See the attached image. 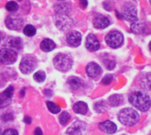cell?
Segmentation results:
<instances>
[{"label": "cell", "mask_w": 151, "mask_h": 135, "mask_svg": "<svg viewBox=\"0 0 151 135\" xmlns=\"http://www.w3.org/2000/svg\"><path fill=\"white\" fill-rule=\"evenodd\" d=\"M129 103L142 111H148L151 106V99L150 96L142 91L133 92L129 96Z\"/></svg>", "instance_id": "obj_1"}, {"label": "cell", "mask_w": 151, "mask_h": 135, "mask_svg": "<svg viewBox=\"0 0 151 135\" xmlns=\"http://www.w3.org/2000/svg\"><path fill=\"white\" fill-rule=\"evenodd\" d=\"M140 116L136 111L130 108L123 109L119 113V120L125 126H132L138 123Z\"/></svg>", "instance_id": "obj_2"}, {"label": "cell", "mask_w": 151, "mask_h": 135, "mask_svg": "<svg viewBox=\"0 0 151 135\" xmlns=\"http://www.w3.org/2000/svg\"><path fill=\"white\" fill-rule=\"evenodd\" d=\"M53 65L60 72H68L73 66V59L65 54H58L53 59Z\"/></svg>", "instance_id": "obj_3"}, {"label": "cell", "mask_w": 151, "mask_h": 135, "mask_svg": "<svg viewBox=\"0 0 151 135\" xmlns=\"http://www.w3.org/2000/svg\"><path fill=\"white\" fill-rule=\"evenodd\" d=\"M122 19H125L127 21L134 22L138 19V13L136 6L130 3L127 2L122 6V12H121Z\"/></svg>", "instance_id": "obj_4"}, {"label": "cell", "mask_w": 151, "mask_h": 135, "mask_svg": "<svg viewBox=\"0 0 151 135\" xmlns=\"http://www.w3.org/2000/svg\"><path fill=\"white\" fill-rule=\"evenodd\" d=\"M105 42L111 48L116 49L122 45L124 42V36L119 31H111L106 35Z\"/></svg>", "instance_id": "obj_5"}, {"label": "cell", "mask_w": 151, "mask_h": 135, "mask_svg": "<svg viewBox=\"0 0 151 135\" xmlns=\"http://www.w3.org/2000/svg\"><path fill=\"white\" fill-rule=\"evenodd\" d=\"M18 55L14 50L4 48L0 50V62L3 65H12L17 60Z\"/></svg>", "instance_id": "obj_6"}, {"label": "cell", "mask_w": 151, "mask_h": 135, "mask_svg": "<svg viewBox=\"0 0 151 135\" xmlns=\"http://www.w3.org/2000/svg\"><path fill=\"white\" fill-rule=\"evenodd\" d=\"M36 65V60L32 56H26L21 59V62L19 64V70L22 73L28 74L32 73Z\"/></svg>", "instance_id": "obj_7"}, {"label": "cell", "mask_w": 151, "mask_h": 135, "mask_svg": "<svg viewBox=\"0 0 151 135\" xmlns=\"http://www.w3.org/2000/svg\"><path fill=\"white\" fill-rule=\"evenodd\" d=\"M23 23H24L23 19L19 15L15 14V13L10 14L5 19V25L11 30H19V29H20L21 27L23 26Z\"/></svg>", "instance_id": "obj_8"}, {"label": "cell", "mask_w": 151, "mask_h": 135, "mask_svg": "<svg viewBox=\"0 0 151 135\" xmlns=\"http://www.w3.org/2000/svg\"><path fill=\"white\" fill-rule=\"evenodd\" d=\"M53 19H54L55 25L58 27V28H59L62 31H65V30L72 27V26L73 25V22L72 19L69 18L66 15L58 14V15L54 16Z\"/></svg>", "instance_id": "obj_9"}, {"label": "cell", "mask_w": 151, "mask_h": 135, "mask_svg": "<svg viewBox=\"0 0 151 135\" xmlns=\"http://www.w3.org/2000/svg\"><path fill=\"white\" fill-rule=\"evenodd\" d=\"M86 132H87L86 124L81 121H76L67 129L66 133L68 135H85Z\"/></svg>", "instance_id": "obj_10"}, {"label": "cell", "mask_w": 151, "mask_h": 135, "mask_svg": "<svg viewBox=\"0 0 151 135\" xmlns=\"http://www.w3.org/2000/svg\"><path fill=\"white\" fill-rule=\"evenodd\" d=\"M86 48L89 51H96L100 48V42H99L97 37L95 34H89L87 36V39H86Z\"/></svg>", "instance_id": "obj_11"}, {"label": "cell", "mask_w": 151, "mask_h": 135, "mask_svg": "<svg viewBox=\"0 0 151 135\" xmlns=\"http://www.w3.org/2000/svg\"><path fill=\"white\" fill-rule=\"evenodd\" d=\"M67 43L73 47H78L81 42V34L78 31H72L66 36Z\"/></svg>", "instance_id": "obj_12"}, {"label": "cell", "mask_w": 151, "mask_h": 135, "mask_svg": "<svg viewBox=\"0 0 151 135\" xmlns=\"http://www.w3.org/2000/svg\"><path fill=\"white\" fill-rule=\"evenodd\" d=\"M86 72L87 74L90 77V78H96L97 76H99L102 73V68L99 65H97L96 63H89L87 67H86Z\"/></svg>", "instance_id": "obj_13"}, {"label": "cell", "mask_w": 151, "mask_h": 135, "mask_svg": "<svg viewBox=\"0 0 151 135\" xmlns=\"http://www.w3.org/2000/svg\"><path fill=\"white\" fill-rule=\"evenodd\" d=\"M93 25L96 28H98V29H103V28H105L107 27L109 25H110V20L107 17L104 16V15H96L95 18H94V20H93Z\"/></svg>", "instance_id": "obj_14"}, {"label": "cell", "mask_w": 151, "mask_h": 135, "mask_svg": "<svg viewBox=\"0 0 151 135\" xmlns=\"http://www.w3.org/2000/svg\"><path fill=\"white\" fill-rule=\"evenodd\" d=\"M99 128L101 131H103L106 134H112L117 131V126L113 122L109 121V120L100 123Z\"/></svg>", "instance_id": "obj_15"}, {"label": "cell", "mask_w": 151, "mask_h": 135, "mask_svg": "<svg viewBox=\"0 0 151 135\" xmlns=\"http://www.w3.org/2000/svg\"><path fill=\"white\" fill-rule=\"evenodd\" d=\"M130 29L133 33L137 34H141L142 33H144V31L146 30V24L145 22L137 19L134 22H132Z\"/></svg>", "instance_id": "obj_16"}, {"label": "cell", "mask_w": 151, "mask_h": 135, "mask_svg": "<svg viewBox=\"0 0 151 135\" xmlns=\"http://www.w3.org/2000/svg\"><path fill=\"white\" fill-rule=\"evenodd\" d=\"M40 47L42 49V50L45 51V52H50L51 50H53L56 48V44L55 42L50 40V39H44L42 40V42L40 44Z\"/></svg>", "instance_id": "obj_17"}, {"label": "cell", "mask_w": 151, "mask_h": 135, "mask_svg": "<svg viewBox=\"0 0 151 135\" xmlns=\"http://www.w3.org/2000/svg\"><path fill=\"white\" fill-rule=\"evenodd\" d=\"M73 111L78 114H86L88 112V105L84 102H78L73 105Z\"/></svg>", "instance_id": "obj_18"}, {"label": "cell", "mask_w": 151, "mask_h": 135, "mask_svg": "<svg viewBox=\"0 0 151 135\" xmlns=\"http://www.w3.org/2000/svg\"><path fill=\"white\" fill-rule=\"evenodd\" d=\"M141 85L142 88L146 90H151V73H147L142 76L141 80Z\"/></svg>", "instance_id": "obj_19"}, {"label": "cell", "mask_w": 151, "mask_h": 135, "mask_svg": "<svg viewBox=\"0 0 151 135\" xmlns=\"http://www.w3.org/2000/svg\"><path fill=\"white\" fill-rule=\"evenodd\" d=\"M55 11L58 12V14H63V15H66L69 11H70V6L67 4H58L55 6Z\"/></svg>", "instance_id": "obj_20"}, {"label": "cell", "mask_w": 151, "mask_h": 135, "mask_svg": "<svg viewBox=\"0 0 151 135\" xmlns=\"http://www.w3.org/2000/svg\"><path fill=\"white\" fill-rule=\"evenodd\" d=\"M12 103V97L9 96L4 91L0 94V109L8 106Z\"/></svg>", "instance_id": "obj_21"}, {"label": "cell", "mask_w": 151, "mask_h": 135, "mask_svg": "<svg viewBox=\"0 0 151 135\" xmlns=\"http://www.w3.org/2000/svg\"><path fill=\"white\" fill-rule=\"evenodd\" d=\"M68 85L70 86V88L73 90H76L78 88H80L82 85V82L81 80L79 79V78H76V77H72L68 80L67 81Z\"/></svg>", "instance_id": "obj_22"}, {"label": "cell", "mask_w": 151, "mask_h": 135, "mask_svg": "<svg viewBox=\"0 0 151 135\" xmlns=\"http://www.w3.org/2000/svg\"><path fill=\"white\" fill-rule=\"evenodd\" d=\"M9 45L12 48H15L17 50H20L22 48L21 39L19 38V37H11L9 39Z\"/></svg>", "instance_id": "obj_23"}, {"label": "cell", "mask_w": 151, "mask_h": 135, "mask_svg": "<svg viewBox=\"0 0 151 135\" xmlns=\"http://www.w3.org/2000/svg\"><path fill=\"white\" fill-rule=\"evenodd\" d=\"M109 103L111 106H119L122 103V97L119 95H114L109 98Z\"/></svg>", "instance_id": "obj_24"}, {"label": "cell", "mask_w": 151, "mask_h": 135, "mask_svg": "<svg viewBox=\"0 0 151 135\" xmlns=\"http://www.w3.org/2000/svg\"><path fill=\"white\" fill-rule=\"evenodd\" d=\"M23 33L27 35V36H34L36 33V30L34 26L32 25H27L24 27L23 29Z\"/></svg>", "instance_id": "obj_25"}, {"label": "cell", "mask_w": 151, "mask_h": 135, "mask_svg": "<svg viewBox=\"0 0 151 135\" xmlns=\"http://www.w3.org/2000/svg\"><path fill=\"white\" fill-rule=\"evenodd\" d=\"M70 118H71L70 114H69L68 112H66V111H64V112H62L61 115L59 116V122H60V124H61L62 126H65V125L69 122Z\"/></svg>", "instance_id": "obj_26"}, {"label": "cell", "mask_w": 151, "mask_h": 135, "mask_svg": "<svg viewBox=\"0 0 151 135\" xmlns=\"http://www.w3.org/2000/svg\"><path fill=\"white\" fill-rule=\"evenodd\" d=\"M5 8L7 11H11V12H14V11H17L18 9H19V5L16 2L14 1H10L8 2L6 4H5Z\"/></svg>", "instance_id": "obj_27"}, {"label": "cell", "mask_w": 151, "mask_h": 135, "mask_svg": "<svg viewBox=\"0 0 151 135\" xmlns=\"http://www.w3.org/2000/svg\"><path fill=\"white\" fill-rule=\"evenodd\" d=\"M47 107H48L49 111H50L51 113H53V114H57V113H58V112L61 111L60 107L58 106L57 104H55V103H52V102H48V103H47Z\"/></svg>", "instance_id": "obj_28"}, {"label": "cell", "mask_w": 151, "mask_h": 135, "mask_svg": "<svg viewBox=\"0 0 151 135\" xmlns=\"http://www.w3.org/2000/svg\"><path fill=\"white\" fill-rule=\"evenodd\" d=\"M46 78V74L43 71H38L37 73H35V74L34 75V80L37 82H42L44 81Z\"/></svg>", "instance_id": "obj_29"}, {"label": "cell", "mask_w": 151, "mask_h": 135, "mask_svg": "<svg viewBox=\"0 0 151 135\" xmlns=\"http://www.w3.org/2000/svg\"><path fill=\"white\" fill-rule=\"evenodd\" d=\"M112 80H113L112 75H109V74H108V75H105V76L103 78V80H102V83H103V85L107 86V85H110V84L111 83Z\"/></svg>", "instance_id": "obj_30"}, {"label": "cell", "mask_w": 151, "mask_h": 135, "mask_svg": "<svg viewBox=\"0 0 151 135\" xmlns=\"http://www.w3.org/2000/svg\"><path fill=\"white\" fill-rule=\"evenodd\" d=\"M104 65L105 66L109 69V70H112L115 67V62L113 60H110V59H106L104 60Z\"/></svg>", "instance_id": "obj_31"}, {"label": "cell", "mask_w": 151, "mask_h": 135, "mask_svg": "<svg viewBox=\"0 0 151 135\" xmlns=\"http://www.w3.org/2000/svg\"><path fill=\"white\" fill-rule=\"evenodd\" d=\"M3 135H19L18 134V132L14 129H7L5 130L4 133H3Z\"/></svg>", "instance_id": "obj_32"}, {"label": "cell", "mask_w": 151, "mask_h": 135, "mask_svg": "<svg viewBox=\"0 0 151 135\" xmlns=\"http://www.w3.org/2000/svg\"><path fill=\"white\" fill-rule=\"evenodd\" d=\"M80 4L82 8H86L88 5V1L87 0H80Z\"/></svg>", "instance_id": "obj_33"}, {"label": "cell", "mask_w": 151, "mask_h": 135, "mask_svg": "<svg viewBox=\"0 0 151 135\" xmlns=\"http://www.w3.org/2000/svg\"><path fill=\"white\" fill-rule=\"evenodd\" d=\"M34 135H42V130H41L39 127H37V128H35V130Z\"/></svg>", "instance_id": "obj_34"}, {"label": "cell", "mask_w": 151, "mask_h": 135, "mask_svg": "<svg viewBox=\"0 0 151 135\" xmlns=\"http://www.w3.org/2000/svg\"><path fill=\"white\" fill-rule=\"evenodd\" d=\"M25 122H26L27 124H30V123H31V118H30L29 117H26V118H25Z\"/></svg>", "instance_id": "obj_35"}, {"label": "cell", "mask_w": 151, "mask_h": 135, "mask_svg": "<svg viewBox=\"0 0 151 135\" xmlns=\"http://www.w3.org/2000/svg\"><path fill=\"white\" fill-rule=\"evenodd\" d=\"M150 50H151V42H150Z\"/></svg>", "instance_id": "obj_36"}, {"label": "cell", "mask_w": 151, "mask_h": 135, "mask_svg": "<svg viewBox=\"0 0 151 135\" xmlns=\"http://www.w3.org/2000/svg\"><path fill=\"white\" fill-rule=\"evenodd\" d=\"M2 134V131H1V128H0V135Z\"/></svg>", "instance_id": "obj_37"}, {"label": "cell", "mask_w": 151, "mask_h": 135, "mask_svg": "<svg viewBox=\"0 0 151 135\" xmlns=\"http://www.w3.org/2000/svg\"><path fill=\"white\" fill-rule=\"evenodd\" d=\"M0 40H1V33H0Z\"/></svg>", "instance_id": "obj_38"}, {"label": "cell", "mask_w": 151, "mask_h": 135, "mask_svg": "<svg viewBox=\"0 0 151 135\" xmlns=\"http://www.w3.org/2000/svg\"><path fill=\"white\" fill-rule=\"evenodd\" d=\"M59 1H64V0H59Z\"/></svg>", "instance_id": "obj_39"}, {"label": "cell", "mask_w": 151, "mask_h": 135, "mask_svg": "<svg viewBox=\"0 0 151 135\" xmlns=\"http://www.w3.org/2000/svg\"><path fill=\"white\" fill-rule=\"evenodd\" d=\"M150 4H151V0H150Z\"/></svg>", "instance_id": "obj_40"}, {"label": "cell", "mask_w": 151, "mask_h": 135, "mask_svg": "<svg viewBox=\"0 0 151 135\" xmlns=\"http://www.w3.org/2000/svg\"><path fill=\"white\" fill-rule=\"evenodd\" d=\"M19 1H22V0H19Z\"/></svg>", "instance_id": "obj_41"}]
</instances>
